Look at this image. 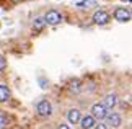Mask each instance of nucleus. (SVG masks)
Returning <instances> with one entry per match:
<instances>
[{
	"instance_id": "obj_1",
	"label": "nucleus",
	"mask_w": 132,
	"mask_h": 129,
	"mask_svg": "<svg viewBox=\"0 0 132 129\" xmlns=\"http://www.w3.org/2000/svg\"><path fill=\"white\" fill-rule=\"evenodd\" d=\"M108 115H109V111L103 106V103H96V105L91 106V115H90V116L93 118L95 121H96V119H100V121L104 119Z\"/></svg>"
},
{
	"instance_id": "obj_2",
	"label": "nucleus",
	"mask_w": 132,
	"mask_h": 129,
	"mask_svg": "<svg viewBox=\"0 0 132 129\" xmlns=\"http://www.w3.org/2000/svg\"><path fill=\"white\" fill-rule=\"evenodd\" d=\"M36 111L39 116H51L52 115V105L47 100H41L36 106Z\"/></svg>"
},
{
	"instance_id": "obj_3",
	"label": "nucleus",
	"mask_w": 132,
	"mask_h": 129,
	"mask_svg": "<svg viewBox=\"0 0 132 129\" xmlns=\"http://www.w3.org/2000/svg\"><path fill=\"white\" fill-rule=\"evenodd\" d=\"M44 21L47 25H59L60 21H62V15H60L57 10H51V12H47V15L44 17Z\"/></svg>"
},
{
	"instance_id": "obj_4",
	"label": "nucleus",
	"mask_w": 132,
	"mask_h": 129,
	"mask_svg": "<svg viewBox=\"0 0 132 129\" xmlns=\"http://www.w3.org/2000/svg\"><path fill=\"white\" fill-rule=\"evenodd\" d=\"M109 13L104 12V10H98L95 15H93V21L96 25H100V26H103V25H108L109 23Z\"/></svg>"
},
{
	"instance_id": "obj_5",
	"label": "nucleus",
	"mask_w": 132,
	"mask_h": 129,
	"mask_svg": "<svg viewBox=\"0 0 132 129\" xmlns=\"http://www.w3.org/2000/svg\"><path fill=\"white\" fill-rule=\"evenodd\" d=\"M114 18L118 20V21H121V23H126V21L130 20V12L122 8V7H119V8L114 10Z\"/></svg>"
},
{
	"instance_id": "obj_6",
	"label": "nucleus",
	"mask_w": 132,
	"mask_h": 129,
	"mask_svg": "<svg viewBox=\"0 0 132 129\" xmlns=\"http://www.w3.org/2000/svg\"><path fill=\"white\" fill-rule=\"evenodd\" d=\"M104 119H108L109 126H113V127H119L121 124H122V119H121V116L118 115V113H111V115H108Z\"/></svg>"
},
{
	"instance_id": "obj_7",
	"label": "nucleus",
	"mask_w": 132,
	"mask_h": 129,
	"mask_svg": "<svg viewBox=\"0 0 132 129\" xmlns=\"http://www.w3.org/2000/svg\"><path fill=\"white\" fill-rule=\"evenodd\" d=\"M80 126H82V129H93L95 127V124H96V123H95V119H93V118H91L90 115L88 116H83V118H80Z\"/></svg>"
},
{
	"instance_id": "obj_8",
	"label": "nucleus",
	"mask_w": 132,
	"mask_h": 129,
	"mask_svg": "<svg viewBox=\"0 0 132 129\" xmlns=\"http://www.w3.org/2000/svg\"><path fill=\"white\" fill-rule=\"evenodd\" d=\"M116 103H118V96H116L114 93H111V95H108L104 98V101H103V106L106 108V110H113V108L116 106Z\"/></svg>"
},
{
	"instance_id": "obj_9",
	"label": "nucleus",
	"mask_w": 132,
	"mask_h": 129,
	"mask_svg": "<svg viewBox=\"0 0 132 129\" xmlns=\"http://www.w3.org/2000/svg\"><path fill=\"white\" fill-rule=\"evenodd\" d=\"M80 111L77 110V108H73V110H70L69 113H67V119H69V123L70 124H77V123L80 121Z\"/></svg>"
},
{
	"instance_id": "obj_10",
	"label": "nucleus",
	"mask_w": 132,
	"mask_h": 129,
	"mask_svg": "<svg viewBox=\"0 0 132 129\" xmlns=\"http://www.w3.org/2000/svg\"><path fill=\"white\" fill-rule=\"evenodd\" d=\"M8 98H10V88L7 85H0V103L8 101Z\"/></svg>"
},
{
	"instance_id": "obj_11",
	"label": "nucleus",
	"mask_w": 132,
	"mask_h": 129,
	"mask_svg": "<svg viewBox=\"0 0 132 129\" xmlns=\"http://www.w3.org/2000/svg\"><path fill=\"white\" fill-rule=\"evenodd\" d=\"M96 5H98L96 0H82V2H77L78 8H91V7H96Z\"/></svg>"
},
{
	"instance_id": "obj_12",
	"label": "nucleus",
	"mask_w": 132,
	"mask_h": 129,
	"mask_svg": "<svg viewBox=\"0 0 132 129\" xmlns=\"http://www.w3.org/2000/svg\"><path fill=\"white\" fill-rule=\"evenodd\" d=\"M44 25H46L44 17H38V18L33 21V28H34V31H41V29L44 28Z\"/></svg>"
},
{
	"instance_id": "obj_13",
	"label": "nucleus",
	"mask_w": 132,
	"mask_h": 129,
	"mask_svg": "<svg viewBox=\"0 0 132 129\" xmlns=\"http://www.w3.org/2000/svg\"><path fill=\"white\" fill-rule=\"evenodd\" d=\"M8 124V121H7V118H5L3 115H0V129H5Z\"/></svg>"
},
{
	"instance_id": "obj_14",
	"label": "nucleus",
	"mask_w": 132,
	"mask_h": 129,
	"mask_svg": "<svg viewBox=\"0 0 132 129\" xmlns=\"http://www.w3.org/2000/svg\"><path fill=\"white\" fill-rule=\"evenodd\" d=\"M5 65H7V60H5L3 56H0V70H3V69H5Z\"/></svg>"
},
{
	"instance_id": "obj_15",
	"label": "nucleus",
	"mask_w": 132,
	"mask_h": 129,
	"mask_svg": "<svg viewBox=\"0 0 132 129\" xmlns=\"http://www.w3.org/2000/svg\"><path fill=\"white\" fill-rule=\"evenodd\" d=\"M57 129H72V127H70L69 124H60V126H59Z\"/></svg>"
},
{
	"instance_id": "obj_16",
	"label": "nucleus",
	"mask_w": 132,
	"mask_h": 129,
	"mask_svg": "<svg viewBox=\"0 0 132 129\" xmlns=\"http://www.w3.org/2000/svg\"><path fill=\"white\" fill-rule=\"evenodd\" d=\"M93 129H106V126H104V124H95Z\"/></svg>"
},
{
	"instance_id": "obj_17",
	"label": "nucleus",
	"mask_w": 132,
	"mask_h": 129,
	"mask_svg": "<svg viewBox=\"0 0 132 129\" xmlns=\"http://www.w3.org/2000/svg\"><path fill=\"white\" fill-rule=\"evenodd\" d=\"M13 2H20V0H13Z\"/></svg>"
}]
</instances>
